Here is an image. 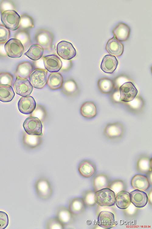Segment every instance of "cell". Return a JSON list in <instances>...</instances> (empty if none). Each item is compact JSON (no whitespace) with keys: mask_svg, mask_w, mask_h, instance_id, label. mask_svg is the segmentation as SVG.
Returning a JSON list of instances; mask_svg holds the SVG:
<instances>
[{"mask_svg":"<svg viewBox=\"0 0 152 229\" xmlns=\"http://www.w3.org/2000/svg\"><path fill=\"white\" fill-rule=\"evenodd\" d=\"M63 77L59 72L51 73L47 80V84L48 87L52 90H56L60 88L63 86Z\"/></svg>","mask_w":152,"mask_h":229,"instance_id":"24","label":"cell"},{"mask_svg":"<svg viewBox=\"0 0 152 229\" xmlns=\"http://www.w3.org/2000/svg\"><path fill=\"white\" fill-rule=\"evenodd\" d=\"M35 187L37 195L43 200H47L51 196L53 190L49 181L47 179L41 178L39 179L35 184Z\"/></svg>","mask_w":152,"mask_h":229,"instance_id":"9","label":"cell"},{"mask_svg":"<svg viewBox=\"0 0 152 229\" xmlns=\"http://www.w3.org/2000/svg\"><path fill=\"white\" fill-rule=\"evenodd\" d=\"M1 21L6 28L12 31L19 28L20 21V16L14 10H8L1 13Z\"/></svg>","mask_w":152,"mask_h":229,"instance_id":"2","label":"cell"},{"mask_svg":"<svg viewBox=\"0 0 152 229\" xmlns=\"http://www.w3.org/2000/svg\"><path fill=\"white\" fill-rule=\"evenodd\" d=\"M13 86L16 93L22 96H29L33 89V86L27 79L16 78Z\"/></svg>","mask_w":152,"mask_h":229,"instance_id":"11","label":"cell"},{"mask_svg":"<svg viewBox=\"0 0 152 229\" xmlns=\"http://www.w3.org/2000/svg\"><path fill=\"white\" fill-rule=\"evenodd\" d=\"M131 202L136 207L142 208L147 204L148 198L143 191L135 189L130 193Z\"/></svg>","mask_w":152,"mask_h":229,"instance_id":"15","label":"cell"},{"mask_svg":"<svg viewBox=\"0 0 152 229\" xmlns=\"http://www.w3.org/2000/svg\"><path fill=\"white\" fill-rule=\"evenodd\" d=\"M57 52L62 59L67 60L74 58L76 54V50L72 44L65 41H61L57 44Z\"/></svg>","mask_w":152,"mask_h":229,"instance_id":"6","label":"cell"},{"mask_svg":"<svg viewBox=\"0 0 152 229\" xmlns=\"http://www.w3.org/2000/svg\"><path fill=\"white\" fill-rule=\"evenodd\" d=\"M80 112L82 116L87 119L92 118L97 114L95 105L92 101H87L83 103L80 107Z\"/></svg>","mask_w":152,"mask_h":229,"instance_id":"23","label":"cell"},{"mask_svg":"<svg viewBox=\"0 0 152 229\" xmlns=\"http://www.w3.org/2000/svg\"><path fill=\"white\" fill-rule=\"evenodd\" d=\"M119 90V100L125 102H129L133 100L136 97L138 92L134 84L130 81L123 84L120 87Z\"/></svg>","mask_w":152,"mask_h":229,"instance_id":"5","label":"cell"},{"mask_svg":"<svg viewBox=\"0 0 152 229\" xmlns=\"http://www.w3.org/2000/svg\"><path fill=\"white\" fill-rule=\"evenodd\" d=\"M46 228L47 229H63L64 226L57 218H50L47 221Z\"/></svg>","mask_w":152,"mask_h":229,"instance_id":"33","label":"cell"},{"mask_svg":"<svg viewBox=\"0 0 152 229\" xmlns=\"http://www.w3.org/2000/svg\"><path fill=\"white\" fill-rule=\"evenodd\" d=\"M14 81V77L10 73L6 71L0 73V85H8L12 86Z\"/></svg>","mask_w":152,"mask_h":229,"instance_id":"32","label":"cell"},{"mask_svg":"<svg viewBox=\"0 0 152 229\" xmlns=\"http://www.w3.org/2000/svg\"><path fill=\"white\" fill-rule=\"evenodd\" d=\"M124 132V127L121 123L116 122L108 124L104 131V135L108 138L115 140L120 138Z\"/></svg>","mask_w":152,"mask_h":229,"instance_id":"8","label":"cell"},{"mask_svg":"<svg viewBox=\"0 0 152 229\" xmlns=\"http://www.w3.org/2000/svg\"><path fill=\"white\" fill-rule=\"evenodd\" d=\"M96 170L95 164L88 160L82 161L78 167V171L80 174L85 178H88L92 176L95 173Z\"/></svg>","mask_w":152,"mask_h":229,"instance_id":"20","label":"cell"},{"mask_svg":"<svg viewBox=\"0 0 152 229\" xmlns=\"http://www.w3.org/2000/svg\"><path fill=\"white\" fill-rule=\"evenodd\" d=\"M34 27L33 20L29 16L24 14L20 16V21L19 30L32 27Z\"/></svg>","mask_w":152,"mask_h":229,"instance_id":"31","label":"cell"},{"mask_svg":"<svg viewBox=\"0 0 152 229\" xmlns=\"http://www.w3.org/2000/svg\"><path fill=\"white\" fill-rule=\"evenodd\" d=\"M131 184L134 189L142 191L147 190L150 185L147 177L140 174H136L132 178Z\"/></svg>","mask_w":152,"mask_h":229,"instance_id":"19","label":"cell"},{"mask_svg":"<svg viewBox=\"0 0 152 229\" xmlns=\"http://www.w3.org/2000/svg\"><path fill=\"white\" fill-rule=\"evenodd\" d=\"M15 9L14 4L11 1L2 0L0 2V11L1 13L6 11Z\"/></svg>","mask_w":152,"mask_h":229,"instance_id":"37","label":"cell"},{"mask_svg":"<svg viewBox=\"0 0 152 229\" xmlns=\"http://www.w3.org/2000/svg\"><path fill=\"white\" fill-rule=\"evenodd\" d=\"M10 36L9 30L3 25L0 24V44L5 43L9 40Z\"/></svg>","mask_w":152,"mask_h":229,"instance_id":"34","label":"cell"},{"mask_svg":"<svg viewBox=\"0 0 152 229\" xmlns=\"http://www.w3.org/2000/svg\"><path fill=\"white\" fill-rule=\"evenodd\" d=\"M147 173L148 177H147L148 180L150 183L152 184V171H150Z\"/></svg>","mask_w":152,"mask_h":229,"instance_id":"40","label":"cell"},{"mask_svg":"<svg viewBox=\"0 0 152 229\" xmlns=\"http://www.w3.org/2000/svg\"><path fill=\"white\" fill-rule=\"evenodd\" d=\"M22 125L25 132L29 135L43 136L42 122L37 117L33 116L28 117Z\"/></svg>","mask_w":152,"mask_h":229,"instance_id":"3","label":"cell"},{"mask_svg":"<svg viewBox=\"0 0 152 229\" xmlns=\"http://www.w3.org/2000/svg\"><path fill=\"white\" fill-rule=\"evenodd\" d=\"M118 64V60L115 56L108 54L103 57L100 67L103 72L112 74L116 69Z\"/></svg>","mask_w":152,"mask_h":229,"instance_id":"14","label":"cell"},{"mask_svg":"<svg viewBox=\"0 0 152 229\" xmlns=\"http://www.w3.org/2000/svg\"><path fill=\"white\" fill-rule=\"evenodd\" d=\"M14 38L20 40L25 48L28 40V35L26 31L19 30L15 33Z\"/></svg>","mask_w":152,"mask_h":229,"instance_id":"35","label":"cell"},{"mask_svg":"<svg viewBox=\"0 0 152 229\" xmlns=\"http://www.w3.org/2000/svg\"><path fill=\"white\" fill-rule=\"evenodd\" d=\"M97 85L100 91L103 93L108 94L113 90L115 86L114 81L107 77H104L99 79Z\"/></svg>","mask_w":152,"mask_h":229,"instance_id":"26","label":"cell"},{"mask_svg":"<svg viewBox=\"0 0 152 229\" xmlns=\"http://www.w3.org/2000/svg\"><path fill=\"white\" fill-rule=\"evenodd\" d=\"M36 104L35 99L31 96H22L18 103V107L22 114H29L35 110Z\"/></svg>","mask_w":152,"mask_h":229,"instance_id":"10","label":"cell"},{"mask_svg":"<svg viewBox=\"0 0 152 229\" xmlns=\"http://www.w3.org/2000/svg\"><path fill=\"white\" fill-rule=\"evenodd\" d=\"M44 52L43 48L38 44L31 45L24 55L30 59L36 61L42 56Z\"/></svg>","mask_w":152,"mask_h":229,"instance_id":"28","label":"cell"},{"mask_svg":"<svg viewBox=\"0 0 152 229\" xmlns=\"http://www.w3.org/2000/svg\"><path fill=\"white\" fill-rule=\"evenodd\" d=\"M15 94L12 87L8 85H0V101L5 103L11 101Z\"/></svg>","mask_w":152,"mask_h":229,"instance_id":"27","label":"cell"},{"mask_svg":"<svg viewBox=\"0 0 152 229\" xmlns=\"http://www.w3.org/2000/svg\"><path fill=\"white\" fill-rule=\"evenodd\" d=\"M85 205L81 198H77L72 199L70 202L68 209L73 215L78 216L85 211Z\"/></svg>","mask_w":152,"mask_h":229,"instance_id":"25","label":"cell"},{"mask_svg":"<svg viewBox=\"0 0 152 229\" xmlns=\"http://www.w3.org/2000/svg\"><path fill=\"white\" fill-rule=\"evenodd\" d=\"M57 218L64 225H68L72 224L74 220L73 215L67 208L61 206L57 212Z\"/></svg>","mask_w":152,"mask_h":229,"instance_id":"22","label":"cell"},{"mask_svg":"<svg viewBox=\"0 0 152 229\" xmlns=\"http://www.w3.org/2000/svg\"><path fill=\"white\" fill-rule=\"evenodd\" d=\"M124 185L121 181H114L110 185L109 189L113 191L115 193H118L120 191H122L123 189Z\"/></svg>","mask_w":152,"mask_h":229,"instance_id":"39","label":"cell"},{"mask_svg":"<svg viewBox=\"0 0 152 229\" xmlns=\"http://www.w3.org/2000/svg\"><path fill=\"white\" fill-rule=\"evenodd\" d=\"M47 70L37 68L35 69L29 77V82L34 88H43L47 83Z\"/></svg>","mask_w":152,"mask_h":229,"instance_id":"7","label":"cell"},{"mask_svg":"<svg viewBox=\"0 0 152 229\" xmlns=\"http://www.w3.org/2000/svg\"><path fill=\"white\" fill-rule=\"evenodd\" d=\"M116 194L112 190L105 188L95 191L94 195V201L102 207H109L115 204Z\"/></svg>","mask_w":152,"mask_h":229,"instance_id":"1","label":"cell"},{"mask_svg":"<svg viewBox=\"0 0 152 229\" xmlns=\"http://www.w3.org/2000/svg\"><path fill=\"white\" fill-rule=\"evenodd\" d=\"M4 49L7 56L14 58L21 57L24 51V48L21 42L15 38L9 39L5 43Z\"/></svg>","mask_w":152,"mask_h":229,"instance_id":"4","label":"cell"},{"mask_svg":"<svg viewBox=\"0 0 152 229\" xmlns=\"http://www.w3.org/2000/svg\"><path fill=\"white\" fill-rule=\"evenodd\" d=\"M9 222L8 215L5 212L0 211V229H5L8 226Z\"/></svg>","mask_w":152,"mask_h":229,"instance_id":"38","label":"cell"},{"mask_svg":"<svg viewBox=\"0 0 152 229\" xmlns=\"http://www.w3.org/2000/svg\"><path fill=\"white\" fill-rule=\"evenodd\" d=\"M130 28L126 24L120 23L113 29L112 32L114 36L119 41L124 42L129 38Z\"/></svg>","mask_w":152,"mask_h":229,"instance_id":"18","label":"cell"},{"mask_svg":"<svg viewBox=\"0 0 152 229\" xmlns=\"http://www.w3.org/2000/svg\"><path fill=\"white\" fill-rule=\"evenodd\" d=\"M105 49L111 55L118 57L121 56L123 53L124 45L114 36L108 41Z\"/></svg>","mask_w":152,"mask_h":229,"instance_id":"16","label":"cell"},{"mask_svg":"<svg viewBox=\"0 0 152 229\" xmlns=\"http://www.w3.org/2000/svg\"><path fill=\"white\" fill-rule=\"evenodd\" d=\"M114 214L112 212L103 211L100 212L98 216L97 225L104 229H109L115 226Z\"/></svg>","mask_w":152,"mask_h":229,"instance_id":"13","label":"cell"},{"mask_svg":"<svg viewBox=\"0 0 152 229\" xmlns=\"http://www.w3.org/2000/svg\"><path fill=\"white\" fill-rule=\"evenodd\" d=\"M151 158L147 156L143 155L138 160L137 163V170L140 172L147 173L152 171Z\"/></svg>","mask_w":152,"mask_h":229,"instance_id":"29","label":"cell"},{"mask_svg":"<svg viewBox=\"0 0 152 229\" xmlns=\"http://www.w3.org/2000/svg\"><path fill=\"white\" fill-rule=\"evenodd\" d=\"M34 70L31 63L28 61H23L18 64L15 72V76L16 78L27 79Z\"/></svg>","mask_w":152,"mask_h":229,"instance_id":"17","label":"cell"},{"mask_svg":"<svg viewBox=\"0 0 152 229\" xmlns=\"http://www.w3.org/2000/svg\"><path fill=\"white\" fill-rule=\"evenodd\" d=\"M44 67L50 72H56L61 68L62 63L60 58L55 54L46 56L43 58Z\"/></svg>","mask_w":152,"mask_h":229,"instance_id":"12","label":"cell"},{"mask_svg":"<svg viewBox=\"0 0 152 229\" xmlns=\"http://www.w3.org/2000/svg\"><path fill=\"white\" fill-rule=\"evenodd\" d=\"M94 188L96 191L103 188H107L109 185L107 176L103 175H97L94 180Z\"/></svg>","mask_w":152,"mask_h":229,"instance_id":"30","label":"cell"},{"mask_svg":"<svg viewBox=\"0 0 152 229\" xmlns=\"http://www.w3.org/2000/svg\"><path fill=\"white\" fill-rule=\"evenodd\" d=\"M93 192L92 191H87L85 192L83 195L82 199L85 205L89 206L93 205L95 202L94 199Z\"/></svg>","mask_w":152,"mask_h":229,"instance_id":"36","label":"cell"},{"mask_svg":"<svg viewBox=\"0 0 152 229\" xmlns=\"http://www.w3.org/2000/svg\"><path fill=\"white\" fill-rule=\"evenodd\" d=\"M131 203L130 193L125 191H119L116 195L115 203L117 207L120 209L127 208Z\"/></svg>","mask_w":152,"mask_h":229,"instance_id":"21","label":"cell"}]
</instances>
